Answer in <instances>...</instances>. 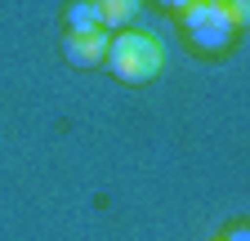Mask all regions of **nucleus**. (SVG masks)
<instances>
[{
  "instance_id": "nucleus-5",
  "label": "nucleus",
  "mask_w": 250,
  "mask_h": 241,
  "mask_svg": "<svg viewBox=\"0 0 250 241\" xmlns=\"http://www.w3.org/2000/svg\"><path fill=\"white\" fill-rule=\"evenodd\" d=\"M67 22L72 32H99V14H94V0H76L67 9Z\"/></svg>"
},
{
  "instance_id": "nucleus-4",
  "label": "nucleus",
  "mask_w": 250,
  "mask_h": 241,
  "mask_svg": "<svg viewBox=\"0 0 250 241\" xmlns=\"http://www.w3.org/2000/svg\"><path fill=\"white\" fill-rule=\"evenodd\" d=\"M94 14H99V27H125L139 14V0H94Z\"/></svg>"
},
{
  "instance_id": "nucleus-1",
  "label": "nucleus",
  "mask_w": 250,
  "mask_h": 241,
  "mask_svg": "<svg viewBox=\"0 0 250 241\" xmlns=\"http://www.w3.org/2000/svg\"><path fill=\"white\" fill-rule=\"evenodd\" d=\"M103 58H107L112 76L125 80V85H147L156 72H161V63H166L161 40L147 36V32H121V36H112Z\"/></svg>"
},
{
  "instance_id": "nucleus-6",
  "label": "nucleus",
  "mask_w": 250,
  "mask_h": 241,
  "mask_svg": "<svg viewBox=\"0 0 250 241\" xmlns=\"http://www.w3.org/2000/svg\"><path fill=\"white\" fill-rule=\"evenodd\" d=\"M224 241H250V232H246V223H237V228H232V232H228Z\"/></svg>"
},
{
  "instance_id": "nucleus-3",
  "label": "nucleus",
  "mask_w": 250,
  "mask_h": 241,
  "mask_svg": "<svg viewBox=\"0 0 250 241\" xmlns=\"http://www.w3.org/2000/svg\"><path fill=\"white\" fill-rule=\"evenodd\" d=\"M62 54H67V63H76V67L103 63V54H107V32H103V27H99V32H67Z\"/></svg>"
},
{
  "instance_id": "nucleus-2",
  "label": "nucleus",
  "mask_w": 250,
  "mask_h": 241,
  "mask_svg": "<svg viewBox=\"0 0 250 241\" xmlns=\"http://www.w3.org/2000/svg\"><path fill=\"white\" fill-rule=\"evenodd\" d=\"M183 27L192 36V45L206 49V54L228 49L232 36H237V22L228 18V9L219 0H192V5H183Z\"/></svg>"
},
{
  "instance_id": "nucleus-7",
  "label": "nucleus",
  "mask_w": 250,
  "mask_h": 241,
  "mask_svg": "<svg viewBox=\"0 0 250 241\" xmlns=\"http://www.w3.org/2000/svg\"><path fill=\"white\" fill-rule=\"evenodd\" d=\"M161 5H170V9H183V5H192V0H161Z\"/></svg>"
}]
</instances>
